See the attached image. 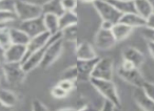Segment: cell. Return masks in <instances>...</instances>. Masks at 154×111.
<instances>
[{
	"label": "cell",
	"instance_id": "cb8c5ba5",
	"mask_svg": "<svg viewBox=\"0 0 154 111\" xmlns=\"http://www.w3.org/2000/svg\"><path fill=\"white\" fill-rule=\"evenodd\" d=\"M134 7L136 14H138L145 19H147L153 13L152 7L148 0H134Z\"/></svg>",
	"mask_w": 154,
	"mask_h": 111
},
{
	"label": "cell",
	"instance_id": "7402d4cb",
	"mask_svg": "<svg viewBox=\"0 0 154 111\" xmlns=\"http://www.w3.org/2000/svg\"><path fill=\"white\" fill-rule=\"evenodd\" d=\"M59 17L54 14H45L43 15V21H45V30L51 35H55L59 33V23H58Z\"/></svg>",
	"mask_w": 154,
	"mask_h": 111
},
{
	"label": "cell",
	"instance_id": "3957f363",
	"mask_svg": "<svg viewBox=\"0 0 154 111\" xmlns=\"http://www.w3.org/2000/svg\"><path fill=\"white\" fill-rule=\"evenodd\" d=\"M117 75L120 79L130 85L134 86L135 88H141V86L146 82L139 69L126 61H122V64L117 68Z\"/></svg>",
	"mask_w": 154,
	"mask_h": 111
},
{
	"label": "cell",
	"instance_id": "7dc6e473",
	"mask_svg": "<svg viewBox=\"0 0 154 111\" xmlns=\"http://www.w3.org/2000/svg\"><path fill=\"white\" fill-rule=\"evenodd\" d=\"M0 1H1V0H0Z\"/></svg>",
	"mask_w": 154,
	"mask_h": 111
},
{
	"label": "cell",
	"instance_id": "6da1fadb",
	"mask_svg": "<svg viewBox=\"0 0 154 111\" xmlns=\"http://www.w3.org/2000/svg\"><path fill=\"white\" fill-rule=\"evenodd\" d=\"M63 49V39H62L61 32L55 35H52L51 42L48 45L47 49L43 55V59L40 63V66L43 69L49 68L55 63V61L60 57Z\"/></svg>",
	"mask_w": 154,
	"mask_h": 111
},
{
	"label": "cell",
	"instance_id": "f546056e",
	"mask_svg": "<svg viewBox=\"0 0 154 111\" xmlns=\"http://www.w3.org/2000/svg\"><path fill=\"white\" fill-rule=\"evenodd\" d=\"M64 12H74L77 7V0H60Z\"/></svg>",
	"mask_w": 154,
	"mask_h": 111
},
{
	"label": "cell",
	"instance_id": "d590c367",
	"mask_svg": "<svg viewBox=\"0 0 154 111\" xmlns=\"http://www.w3.org/2000/svg\"><path fill=\"white\" fill-rule=\"evenodd\" d=\"M115 108H116L115 105H113L111 102H109V101L105 100L103 107H101V109L99 111H115Z\"/></svg>",
	"mask_w": 154,
	"mask_h": 111
},
{
	"label": "cell",
	"instance_id": "bcb514c9",
	"mask_svg": "<svg viewBox=\"0 0 154 111\" xmlns=\"http://www.w3.org/2000/svg\"><path fill=\"white\" fill-rule=\"evenodd\" d=\"M115 111H122V110H120V107H116V108H115Z\"/></svg>",
	"mask_w": 154,
	"mask_h": 111
},
{
	"label": "cell",
	"instance_id": "2e32d148",
	"mask_svg": "<svg viewBox=\"0 0 154 111\" xmlns=\"http://www.w3.org/2000/svg\"><path fill=\"white\" fill-rule=\"evenodd\" d=\"M120 23L130 26L131 28H143L146 27V19L136 13L124 14L119 20Z\"/></svg>",
	"mask_w": 154,
	"mask_h": 111
},
{
	"label": "cell",
	"instance_id": "8fae6325",
	"mask_svg": "<svg viewBox=\"0 0 154 111\" xmlns=\"http://www.w3.org/2000/svg\"><path fill=\"white\" fill-rule=\"evenodd\" d=\"M98 60L99 57H97L96 59H93V60H77V63L75 65H76L77 70H78V81H90L91 77H92V71L94 69L96 63L98 62Z\"/></svg>",
	"mask_w": 154,
	"mask_h": 111
},
{
	"label": "cell",
	"instance_id": "d4e9b609",
	"mask_svg": "<svg viewBox=\"0 0 154 111\" xmlns=\"http://www.w3.org/2000/svg\"><path fill=\"white\" fill-rule=\"evenodd\" d=\"M12 45L11 42V37H10V27L5 26V27L0 30V47L8 49Z\"/></svg>",
	"mask_w": 154,
	"mask_h": 111
},
{
	"label": "cell",
	"instance_id": "30bf717a",
	"mask_svg": "<svg viewBox=\"0 0 154 111\" xmlns=\"http://www.w3.org/2000/svg\"><path fill=\"white\" fill-rule=\"evenodd\" d=\"M26 53V45L12 44L5 50V63H22Z\"/></svg>",
	"mask_w": 154,
	"mask_h": 111
},
{
	"label": "cell",
	"instance_id": "4fadbf2b",
	"mask_svg": "<svg viewBox=\"0 0 154 111\" xmlns=\"http://www.w3.org/2000/svg\"><path fill=\"white\" fill-rule=\"evenodd\" d=\"M52 35L49 32H45L42 34L38 35V36L34 37V38H31L30 42L26 45V57H24V60L28 58L29 56H31L33 53H35L36 50L40 49L41 47H43L51 39ZM23 60V61H24ZM22 61V62H23Z\"/></svg>",
	"mask_w": 154,
	"mask_h": 111
},
{
	"label": "cell",
	"instance_id": "ab89813d",
	"mask_svg": "<svg viewBox=\"0 0 154 111\" xmlns=\"http://www.w3.org/2000/svg\"><path fill=\"white\" fill-rule=\"evenodd\" d=\"M148 49H149V53L151 55V57L154 59V43L153 42H147Z\"/></svg>",
	"mask_w": 154,
	"mask_h": 111
},
{
	"label": "cell",
	"instance_id": "83f0119b",
	"mask_svg": "<svg viewBox=\"0 0 154 111\" xmlns=\"http://www.w3.org/2000/svg\"><path fill=\"white\" fill-rule=\"evenodd\" d=\"M51 94H52V96L53 98H66L68 96V92L66 91V90H63L61 87H60L58 84H56L54 87H52V89H51Z\"/></svg>",
	"mask_w": 154,
	"mask_h": 111
},
{
	"label": "cell",
	"instance_id": "7a4b0ae2",
	"mask_svg": "<svg viewBox=\"0 0 154 111\" xmlns=\"http://www.w3.org/2000/svg\"><path fill=\"white\" fill-rule=\"evenodd\" d=\"M90 82L93 87L103 96L106 101L111 102L116 107H120V98L119 95H118L117 88H116L113 81L91 78Z\"/></svg>",
	"mask_w": 154,
	"mask_h": 111
},
{
	"label": "cell",
	"instance_id": "5bb4252c",
	"mask_svg": "<svg viewBox=\"0 0 154 111\" xmlns=\"http://www.w3.org/2000/svg\"><path fill=\"white\" fill-rule=\"evenodd\" d=\"M133 98L143 111H154V101L151 100L141 88H135Z\"/></svg>",
	"mask_w": 154,
	"mask_h": 111
},
{
	"label": "cell",
	"instance_id": "8992f818",
	"mask_svg": "<svg viewBox=\"0 0 154 111\" xmlns=\"http://www.w3.org/2000/svg\"><path fill=\"white\" fill-rule=\"evenodd\" d=\"M93 5H94L97 13L99 14L103 21L111 22L113 24L119 22L122 14L118 12L109 1H107V0H96L93 3Z\"/></svg>",
	"mask_w": 154,
	"mask_h": 111
},
{
	"label": "cell",
	"instance_id": "ba28073f",
	"mask_svg": "<svg viewBox=\"0 0 154 111\" xmlns=\"http://www.w3.org/2000/svg\"><path fill=\"white\" fill-rule=\"evenodd\" d=\"M19 28L21 30H23L30 38H34V37L47 32L45 21H43V15L38 18H35V19L21 21Z\"/></svg>",
	"mask_w": 154,
	"mask_h": 111
},
{
	"label": "cell",
	"instance_id": "9c48e42d",
	"mask_svg": "<svg viewBox=\"0 0 154 111\" xmlns=\"http://www.w3.org/2000/svg\"><path fill=\"white\" fill-rule=\"evenodd\" d=\"M116 43L117 42H116L111 30L99 28L94 37L95 46L99 49H103V50H107V49L112 48Z\"/></svg>",
	"mask_w": 154,
	"mask_h": 111
},
{
	"label": "cell",
	"instance_id": "5b68a950",
	"mask_svg": "<svg viewBox=\"0 0 154 111\" xmlns=\"http://www.w3.org/2000/svg\"><path fill=\"white\" fill-rule=\"evenodd\" d=\"M1 69L5 79L12 85H19L23 83L26 78V73L21 63H3Z\"/></svg>",
	"mask_w": 154,
	"mask_h": 111
},
{
	"label": "cell",
	"instance_id": "1f68e13d",
	"mask_svg": "<svg viewBox=\"0 0 154 111\" xmlns=\"http://www.w3.org/2000/svg\"><path fill=\"white\" fill-rule=\"evenodd\" d=\"M58 85L62 88L63 90H66L68 93H70L75 87V82L74 81H70V80H60L58 82Z\"/></svg>",
	"mask_w": 154,
	"mask_h": 111
},
{
	"label": "cell",
	"instance_id": "ee69618b",
	"mask_svg": "<svg viewBox=\"0 0 154 111\" xmlns=\"http://www.w3.org/2000/svg\"><path fill=\"white\" fill-rule=\"evenodd\" d=\"M3 63H5V61H3L2 59L0 58V66H2V65H3Z\"/></svg>",
	"mask_w": 154,
	"mask_h": 111
},
{
	"label": "cell",
	"instance_id": "277c9868",
	"mask_svg": "<svg viewBox=\"0 0 154 111\" xmlns=\"http://www.w3.org/2000/svg\"><path fill=\"white\" fill-rule=\"evenodd\" d=\"M14 12L17 15V18L21 21L35 19L42 16L41 5L31 3L24 0H15L14 1Z\"/></svg>",
	"mask_w": 154,
	"mask_h": 111
},
{
	"label": "cell",
	"instance_id": "e575fe53",
	"mask_svg": "<svg viewBox=\"0 0 154 111\" xmlns=\"http://www.w3.org/2000/svg\"><path fill=\"white\" fill-rule=\"evenodd\" d=\"M14 1L15 0H1L0 1V11H14Z\"/></svg>",
	"mask_w": 154,
	"mask_h": 111
},
{
	"label": "cell",
	"instance_id": "44dd1931",
	"mask_svg": "<svg viewBox=\"0 0 154 111\" xmlns=\"http://www.w3.org/2000/svg\"><path fill=\"white\" fill-rule=\"evenodd\" d=\"M10 37H11V42L12 44H17V45H28L30 42L31 38L20 28L11 27L10 28Z\"/></svg>",
	"mask_w": 154,
	"mask_h": 111
},
{
	"label": "cell",
	"instance_id": "60d3db41",
	"mask_svg": "<svg viewBox=\"0 0 154 111\" xmlns=\"http://www.w3.org/2000/svg\"><path fill=\"white\" fill-rule=\"evenodd\" d=\"M11 108H9V107H7L5 104H2V103L0 102V111H9Z\"/></svg>",
	"mask_w": 154,
	"mask_h": 111
},
{
	"label": "cell",
	"instance_id": "e0dca14e",
	"mask_svg": "<svg viewBox=\"0 0 154 111\" xmlns=\"http://www.w3.org/2000/svg\"><path fill=\"white\" fill-rule=\"evenodd\" d=\"M58 23H59V32H62L71 26H76L78 23V17L74 12H64L61 16H59Z\"/></svg>",
	"mask_w": 154,
	"mask_h": 111
},
{
	"label": "cell",
	"instance_id": "b9f144b4",
	"mask_svg": "<svg viewBox=\"0 0 154 111\" xmlns=\"http://www.w3.org/2000/svg\"><path fill=\"white\" fill-rule=\"evenodd\" d=\"M150 2V4H151V7H152V11H153V13H154V0H148Z\"/></svg>",
	"mask_w": 154,
	"mask_h": 111
},
{
	"label": "cell",
	"instance_id": "ac0fdd59",
	"mask_svg": "<svg viewBox=\"0 0 154 111\" xmlns=\"http://www.w3.org/2000/svg\"><path fill=\"white\" fill-rule=\"evenodd\" d=\"M117 10L118 12L124 14L136 13L134 7V0H107Z\"/></svg>",
	"mask_w": 154,
	"mask_h": 111
},
{
	"label": "cell",
	"instance_id": "4316f807",
	"mask_svg": "<svg viewBox=\"0 0 154 111\" xmlns=\"http://www.w3.org/2000/svg\"><path fill=\"white\" fill-rule=\"evenodd\" d=\"M17 19V15L14 11H0V24L7 25L9 22H13Z\"/></svg>",
	"mask_w": 154,
	"mask_h": 111
},
{
	"label": "cell",
	"instance_id": "7bdbcfd3",
	"mask_svg": "<svg viewBox=\"0 0 154 111\" xmlns=\"http://www.w3.org/2000/svg\"><path fill=\"white\" fill-rule=\"evenodd\" d=\"M84 2H87V3H94L96 0H82Z\"/></svg>",
	"mask_w": 154,
	"mask_h": 111
},
{
	"label": "cell",
	"instance_id": "ffe728a7",
	"mask_svg": "<svg viewBox=\"0 0 154 111\" xmlns=\"http://www.w3.org/2000/svg\"><path fill=\"white\" fill-rule=\"evenodd\" d=\"M41 9H42L43 15L45 14H54V15L59 17L64 13L60 0H49L41 5Z\"/></svg>",
	"mask_w": 154,
	"mask_h": 111
},
{
	"label": "cell",
	"instance_id": "603a6c76",
	"mask_svg": "<svg viewBox=\"0 0 154 111\" xmlns=\"http://www.w3.org/2000/svg\"><path fill=\"white\" fill-rule=\"evenodd\" d=\"M0 102L5 104L9 108H13L17 105L18 96L11 90L0 88Z\"/></svg>",
	"mask_w": 154,
	"mask_h": 111
},
{
	"label": "cell",
	"instance_id": "d6a6232c",
	"mask_svg": "<svg viewBox=\"0 0 154 111\" xmlns=\"http://www.w3.org/2000/svg\"><path fill=\"white\" fill-rule=\"evenodd\" d=\"M141 36L146 39L147 42H153L154 43V28L143 27V30H141Z\"/></svg>",
	"mask_w": 154,
	"mask_h": 111
},
{
	"label": "cell",
	"instance_id": "f35d334b",
	"mask_svg": "<svg viewBox=\"0 0 154 111\" xmlns=\"http://www.w3.org/2000/svg\"><path fill=\"white\" fill-rule=\"evenodd\" d=\"M114 24L111 23V22H108V21H101V25L100 28H103V30H112Z\"/></svg>",
	"mask_w": 154,
	"mask_h": 111
},
{
	"label": "cell",
	"instance_id": "f6af8a7d",
	"mask_svg": "<svg viewBox=\"0 0 154 111\" xmlns=\"http://www.w3.org/2000/svg\"><path fill=\"white\" fill-rule=\"evenodd\" d=\"M5 26H7V25H5V24H0V30H1V28H3V27H5Z\"/></svg>",
	"mask_w": 154,
	"mask_h": 111
},
{
	"label": "cell",
	"instance_id": "7c38bea8",
	"mask_svg": "<svg viewBox=\"0 0 154 111\" xmlns=\"http://www.w3.org/2000/svg\"><path fill=\"white\" fill-rule=\"evenodd\" d=\"M122 61L131 63L133 66L139 69L145 63V56L137 48L129 46L122 50Z\"/></svg>",
	"mask_w": 154,
	"mask_h": 111
},
{
	"label": "cell",
	"instance_id": "d6986e66",
	"mask_svg": "<svg viewBox=\"0 0 154 111\" xmlns=\"http://www.w3.org/2000/svg\"><path fill=\"white\" fill-rule=\"evenodd\" d=\"M111 30L113 33V36L115 38L116 42H120V41H124L125 39H127L130 36L133 28H131L130 26L126 25V24L118 22V23L114 24Z\"/></svg>",
	"mask_w": 154,
	"mask_h": 111
},
{
	"label": "cell",
	"instance_id": "f1b7e54d",
	"mask_svg": "<svg viewBox=\"0 0 154 111\" xmlns=\"http://www.w3.org/2000/svg\"><path fill=\"white\" fill-rule=\"evenodd\" d=\"M62 39L63 40H76V30H75V26H71L69 28H66L61 32Z\"/></svg>",
	"mask_w": 154,
	"mask_h": 111
},
{
	"label": "cell",
	"instance_id": "52a82bcc",
	"mask_svg": "<svg viewBox=\"0 0 154 111\" xmlns=\"http://www.w3.org/2000/svg\"><path fill=\"white\" fill-rule=\"evenodd\" d=\"M91 78L112 81V78H113V60L111 58H99L98 62L96 63L92 71V77Z\"/></svg>",
	"mask_w": 154,
	"mask_h": 111
},
{
	"label": "cell",
	"instance_id": "4dcf8cb0",
	"mask_svg": "<svg viewBox=\"0 0 154 111\" xmlns=\"http://www.w3.org/2000/svg\"><path fill=\"white\" fill-rule=\"evenodd\" d=\"M141 89L143 90V92H145L151 100L154 101V83L146 81L145 83H143V85L141 86Z\"/></svg>",
	"mask_w": 154,
	"mask_h": 111
},
{
	"label": "cell",
	"instance_id": "9a60e30c",
	"mask_svg": "<svg viewBox=\"0 0 154 111\" xmlns=\"http://www.w3.org/2000/svg\"><path fill=\"white\" fill-rule=\"evenodd\" d=\"M77 60L86 61V60H93L97 58V53L94 50L93 46L89 42H80L76 46L75 49Z\"/></svg>",
	"mask_w": 154,
	"mask_h": 111
},
{
	"label": "cell",
	"instance_id": "836d02e7",
	"mask_svg": "<svg viewBox=\"0 0 154 111\" xmlns=\"http://www.w3.org/2000/svg\"><path fill=\"white\" fill-rule=\"evenodd\" d=\"M32 111H49V109L41 101L36 98L32 102Z\"/></svg>",
	"mask_w": 154,
	"mask_h": 111
},
{
	"label": "cell",
	"instance_id": "484cf974",
	"mask_svg": "<svg viewBox=\"0 0 154 111\" xmlns=\"http://www.w3.org/2000/svg\"><path fill=\"white\" fill-rule=\"evenodd\" d=\"M60 80H70V81H78V70L76 65L70 66L69 68L64 69L60 75Z\"/></svg>",
	"mask_w": 154,
	"mask_h": 111
},
{
	"label": "cell",
	"instance_id": "74e56055",
	"mask_svg": "<svg viewBox=\"0 0 154 111\" xmlns=\"http://www.w3.org/2000/svg\"><path fill=\"white\" fill-rule=\"evenodd\" d=\"M146 27L154 28V13H152L151 15L146 19Z\"/></svg>",
	"mask_w": 154,
	"mask_h": 111
},
{
	"label": "cell",
	"instance_id": "8d00e7d4",
	"mask_svg": "<svg viewBox=\"0 0 154 111\" xmlns=\"http://www.w3.org/2000/svg\"><path fill=\"white\" fill-rule=\"evenodd\" d=\"M56 111H93L92 109L89 106H84L80 109H74V108H62V109H58Z\"/></svg>",
	"mask_w": 154,
	"mask_h": 111
}]
</instances>
